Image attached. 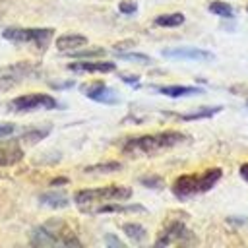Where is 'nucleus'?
Returning <instances> with one entry per match:
<instances>
[{"mask_svg":"<svg viewBox=\"0 0 248 248\" xmlns=\"http://www.w3.org/2000/svg\"><path fill=\"white\" fill-rule=\"evenodd\" d=\"M186 136L182 132H174V130H167V132H159V134H147V136H140V138H130L124 141L122 151L128 155H153L161 149L172 147L180 141H184Z\"/></svg>","mask_w":248,"mask_h":248,"instance_id":"obj_1","label":"nucleus"},{"mask_svg":"<svg viewBox=\"0 0 248 248\" xmlns=\"http://www.w3.org/2000/svg\"><path fill=\"white\" fill-rule=\"evenodd\" d=\"M223 176V170L219 167H213V169H207L203 170L202 174H182L174 180L172 184V192L178 196V198H190L194 194H202V192H207L211 190L219 178Z\"/></svg>","mask_w":248,"mask_h":248,"instance_id":"obj_2","label":"nucleus"},{"mask_svg":"<svg viewBox=\"0 0 248 248\" xmlns=\"http://www.w3.org/2000/svg\"><path fill=\"white\" fill-rule=\"evenodd\" d=\"M31 242L39 246H54V244H64V246H79L81 242L76 238L74 231L64 223V221H50L43 227H37L31 234Z\"/></svg>","mask_w":248,"mask_h":248,"instance_id":"obj_3","label":"nucleus"},{"mask_svg":"<svg viewBox=\"0 0 248 248\" xmlns=\"http://www.w3.org/2000/svg\"><path fill=\"white\" fill-rule=\"evenodd\" d=\"M132 190L128 186H103V188H91V190H78L74 194V202L81 205H97L105 202H126L130 200Z\"/></svg>","mask_w":248,"mask_h":248,"instance_id":"obj_4","label":"nucleus"},{"mask_svg":"<svg viewBox=\"0 0 248 248\" xmlns=\"http://www.w3.org/2000/svg\"><path fill=\"white\" fill-rule=\"evenodd\" d=\"M54 35V29H25V27H8L4 29L2 37L12 43H29L37 48L45 50Z\"/></svg>","mask_w":248,"mask_h":248,"instance_id":"obj_5","label":"nucleus"},{"mask_svg":"<svg viewBox=\"0 0 248 248\" xmlns=\"http://www.w3.org/2000/svg\"><path fill=\"white\" fill-rule=\"evenodd\" d=\"M56 101L50 95L45 93H31V95H21L10 101V108L19 112V110H39V108H56Z\"/></svg>","mask_w":248,"mask_h":248,"instance_id":"obj_6","label":"nucleus"},{"mask_svg":"<svg viewBox=\"0 0 248 248\" xmlns=\"http://www.w3.org/2000/svg\"><path fill=\"white\" fill-rule=\"evenodd\" d=\"M190 231L186 229L184 223L180 221H172L169 227H165V231L161 232V236L157 238V246H169V244H174V242H186L190 238Z\"/></svg>","mask_w":248,"mask_h":248,"instance_id":"obj_7","label":"nucleus"},{"mask_svg":"<svg viewBox=\"0 0 248 248\" xmlns=\"http://www.w3.org/2000/svg\"><path fill=\"white\" fill-rule=\"evenodd\" d=\"M83 93L89 99L97 101V103H118L116 91L110 89V87H107L103 81H93L89 85H83Z\"/></svg>","mask_w":248,"mask_h":248,"instance_id":"obj_8","label":"nucleus"},{"mask_svg":"<svg viewBox=\"0 0 248 248\" xmlns=\"http://www.w3.org/2000/svg\"><path fill=\"white\" fill-rule=\"evenodd\" d=\"M163 56L167 58H186V60H213V52L196 48V46H180V48H167L163 50Z\"/></svg>","mask_w":248,"mask_h":248,"instance_id":"obj_9","label":"nucleus"},{"mask_svg":"<svg viewBox=\"0 0 248 248\" xmlns=\"http://www.w3.org/2000/svg\"><path fill=\"white\" fill-rule=\"evenodd\" d=\"M81 211L85 213H128V211H145V209L141 205H124L118 202H105L93 207H81Z\"/></svg>","mask_w":248,"mask_h":248,"instance_id":"obj_10","label":"nucleus"},{"mask_svg":"<svg viewBox=\"0 0 248 248\" xmlns=\"http://www.w3.org/2000/svg\"><path fill=\"white\" fill-rule=\"evenodd\" d=\"M116 68L114 62H97V60H87V62H72L68 64V70L72 72H101V74H107V72H112Z\"/></svg>","mask_w":248,"mask_h":248,"instance_id":"obj_11","label":"nucleus"},{"mask_svg":"<svg viewBox=\"0 0 248 248\" xmlns=\"http://www.w3.org/2000/svg\"><path fill=\"white\" fill-rule=\"evenodd\" d=\"M159 93H163L165 97H190V95H200L202 89L200 87H192V85H163V87H157Z\"/></svg>","mask_w":248,"mask_h":248,"instance_id":"obj_12","label":"nucleus"},{"mask_svg":"<svg viewBox=\"0 0 248 248\" xmlns=\"http://www.w3.org/2000/svg\"><path fill=\"white\" fill-rule=\"evenodd\" d=\"M87 45V37L83 35H78V33H70V35H62L56 39V46L58 50H76V48H81Z\"/></svg>","mask_w":248,"mask_h":248,"instance_id":"obj_13","label":"nucleus"},{"mask_svg":"<svg viewBox=\"0 0 248 248\" xmlns=\"http://www.w3.org/2000/svg\"><path fill=\"white\" fill-rule=\"evenodd\" d=\"M23 159V151L19 147H0V167L16 165Z\"/></svg>","mask_w":248,"mask_h":248,"instance_id":"obj_14","label":"nucleus"},{"mask_svg":"<svg viewBox=\"0 0 248 248\" xmlns=\"http://www.w3.org/2000/svg\"><path fill=\"white\" fill-rule=\"evenodd\" d=\"M39 200L43 205H48V207H66L68 205V198L60 192H45L39 196Z\"/></svg>","mask_w":248,"mask_h":248,"instance_id":"obj_15","label":"nucleus"},{"mask_svg":"<svg viewBox=\"0 0 248 248\" xmlns=\"http://www.w3.org/2000/svg\"><path fill=\"white\" fill-rule=\"evenodd\" d=\"M184 23V14L180 12H174V14H161L155 17V25H161V27H176V25H182Z\"/></svg>","mask_w":248,"mask_h":248,"instance_id":"obj_16","label":"nucleus"},{"mask_svg":"<svg viewBox=\"0 0 248 248\" xmlns=\"http://www.w3.org/2000/svg\"><path fill=\"white\" fill-rule=\"evenodd\" d=\"M223 107H202L194 112H188V114H180L182 120H198V118H209V116H215L217 112H221Z\"/></svg>","mask_w":248,"mask_h":248,"instance_id":"obj_17","label":"nucleus"},{"mask_svg":"<svg viewBox=\"0 0 248 248\" xmlns=\"http://www.w3.org/2000/svg\"><path fill=\"white\" fill-rule=\"evenodd\" d=\"M105 48H99V46H93V48H76V50H68V56H74V58H97V56H105Z\"/></svg>","mask_w":248,"mask_h":248,"instance_id":"obj_18","label":"nucleus"},{"mask_svg":"<svg viewBox=\"0 0 248 248\" xmlns=\"http://www.w3.org/2000/svg\"><path fill=\"white\" fill-rule=\"evenodd\" d=\"M122 169V163L118 161H108V163H97V165H89L85 167V172H114V170H120Z\"/></svg>","mask_w":248,"mask_h":248,"instance_id":"obj_19","label":"nucleus"},{"mask_svg":"<svg viewBox=\"0 0 248 248\" xmlns=\"http://www.w3.org/2000/svg\"><path fill=\"white\" fill-rule=\"evenodd\" d=\"M122 231H124L132 240H136V242H141V240H145V236H147L145 229H143L141 225H138V223H126V225L122 227Z\"/></svg>","mask_w":248,"mask_h":248,"instance_id":"obj_20","label":"nucleus"},{"mask_svg":"<svg viewBox=\"0 0 248 248\" xmlns=\"http://www.w3.org/2000/svg\"><path fill=\"white\" fill-rule=\"evenodd\" d=\"M209 12L215 14V16H221V17H232V16H234L232 6H229L227 2H221V0L211 2V4H209Z\"/></svg>","mask_w":248,"mask_h":248,"instance_id":"obj_21","label":"nucleus"},{"mask_svg":"<svg viewBox=\"0 0 248 248\" xmlns=\"http://www.w3.org/2000/svg\"><path fill=\"white\" fill-rule=\"evenodd\" d=\"M118 58L130 60V62H140V64H151L153 62L147 54H138V52H118Z\"/></svg>","mask_w":248,"mask_h":248,"instance_id":"obj_22","label":"nucleus"},{"mask_svg":"<svg viewBox=\"0 0 248 248\" xmlns=\"http://www.w3.org/2000/svg\"><path fill=\"white\" fill-rule=\"evenodd\" d=\"M46 134H48V130H31V132H25V134L21 136V140H25L27 143H37V141L43 140Z\"/></svg>","mask_w":248,"mask_h":248,"instance_id":"obj_23","label":"nucleus"},{"mask_svg":"<svg viewBox=\"0 0 248 248\" xmlns=\"http://www.w3.org/2000/svg\"><path fill=\"white\" fill-rule=\"evenodd\" d=\"M118 10H120L124 16H132V14H136L138 4H136L134 0H122V2L118 4Z\"/></svg>","mask_w":248,"mask_h":248,"instance_id":"obj_24","label":"nucleus"},{"mask_svg":"<svg viewBox=\"0 0 248 248\" xmlns=\"http://www.w3.org/2000/svg\"><path fill=\"white\" fill-rule=\"evenodd\" d=\"M141 184L147 186V188H163V180L159 176H143Z\"/></svg>","mask_w":248,"mask_h":248,"instance_id":"obj_25","label":"nucleus"},{"mask_svg":"<svg viewBox=\"0 0 248 248\" xmlns=\"http://www.w3.org/2000/svg\"><path fill=\"white\" fill-rule=\"evenodd\" d=\"M14 130V124H0V136H10Z\"/></svg>","mask_w":248,"mask_h":248,"instance_id":"obj_26","label":"nucleus"},{"mask_svg":"<svg viewBox=\"0 0 248 248\" xmlns=\"http://www.w3.org/2000/svg\"><path fill=\"white\" fill-rule=\"evenodd\" d=\"M132 45H134V41H124V43H116L114 48H116V50H122V48H128V46H132Z\"/></svg>","mask_w":248,"mask_h":248,"instance_id":"obj_27","label":"nucleus"},{"mask_svg":"<svg viewBox=\"0 0 248 248\" xmlns=\"http://www.w3.org/2000/svg\"><path fill=\"white\" fill-rule=\"evenodd\" d=\"M58 184H68V178L66 176H58V178L50 180V186H58Z\"/></svg>","mask_w":248,"mask_h":248,"instance_id":"obj_28","label":"nucleus"},{"mask_svg":"<svg viewBox=\"0 0 248 248\" xmlns=\"http://www.w3.org/2000/svg\"><path fill=\"white\" fill-rule=\"evenodd\" d=\"M240 176H242V178L248 182V163H244V165L240 167Z\"/></svg>","mask_w":248,"mask_h":248,"instance_id":"obj_29","label":"nucleus"},{"mask_svg":"<svg viewBox=\"0 0 248 248\" xmlns=\"http://www.w3.org/2000/svg\"><path fill=\"white\" fill-rule=\"evenodd\" d=\"M122 81H126V83H138V76H122Z\"/></svg>","mask_w":248,"mask_h":248,"instance_id":"obj_30","label":"nucleus"},{"mask_svg":"<svg viewBox=\"0 0 248 248\" xmlns=\"http://www.w3.org/2000/svg\"><path fill=\"white\" fill-rule=\"evenodd\" d=\"M107 242H110V244H116V246H120V242L114 238V236H107Z\"/></svg>","mask_w":248,"mask_h":248,"instance_id":"obj_31","label":"nucleus"},{"mask_svg":"<svg viewBox=\"0 0 248 248\" xmlns=\"http://www.w3.org/2000/svg\"><path fill=\"white\" fill-rule=\"evenodd\" d=\"M2 4H4V0H0V8H2Z\"/></svg>","mask_w":248,"mask_h":248,"instance_id":"obj_32","label":"nucleus"},{"mask_svg":"<svg viewBox=\"0 0 248 248\" xmlns=\"http://www.w3.org/2000/svg\"><path fill=\"white\" fill-rule=\"evenodd\" d=\"M246 105H248V99H246Z\"/></svg>","mask_w":248,"mask_h":248,"instance_id":"obj_33","label":"nucleus"}]
</instances>
